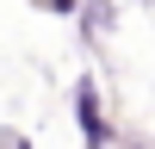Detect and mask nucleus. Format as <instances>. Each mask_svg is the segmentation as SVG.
Returning <instances> with one entry per match:
<instances>
[{"label":"nucleus","mask_w":155,"mask_h":149,"mask_svg":"<svg viewBox=\"0 0 155 149\" xmlns=\"http://www.w3.org/2000/svg\"><path fill=\"white\" fill-rule=\"evenodd\" d=\"M74 106H81V131H87V143H106V124H99V106H93V87H74Z\"/></svg>","instance_id":"1"},{"label":"nucleus","mask_w":155,"mask_h":149,"mask_svg":"<svg viewBox=\"0 0 155 149\" xmlns=\"http://www.w3.org/2000/svg\"><path fill=\"white\" fill-rule=\"evenodd\" d=\"M6 149H31V143H25V137H6Z\"/></svg>","instance_id":"3"},{"label":"nucleus","mask_w":155,"mask_h":149,"mask_svg":"<svg viewBox=\"0 0 155 149\" xmlns=\"http://www.w3.org/2000/svg\"><path fill=\"white\" fill-rule=\"evenodd\" d=\"M37 6H50V12H74V0H37Z\"/></svg>","instance_id":"2"}]
</instances>
